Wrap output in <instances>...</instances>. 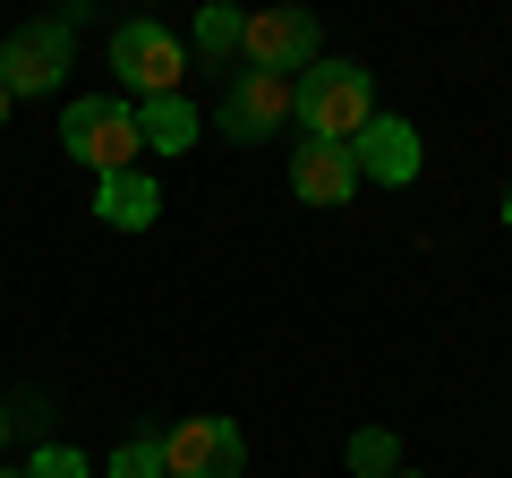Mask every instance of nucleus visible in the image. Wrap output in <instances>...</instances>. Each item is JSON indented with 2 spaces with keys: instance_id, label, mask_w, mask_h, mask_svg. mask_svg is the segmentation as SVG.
I'll return each instance as SVG.
<instances>
[{
  "instance_id": "1",
  "label": "nucleus",
  "mask_w": 512,
  "mask_h": 478,
  "mask_svg": "<svg viewBox=\"0 0 512 478\" xmlns=\"http://www.w3.org/2000/svg\"><path fill=\"white\" fill-rule=\"evenodd\" d=\"M291 120L325 146H350V137L376 120V77L359 60H316L308 77H291Z\"/></svg>"
},
{
  "instance_id": "2",
  "label": "nucleus",
  "mask_w": 512,
  "mask_h": 478,
  "mask_svg": "<svg viewBox=\"0 0 512 478\" xmlns=\"http://www.w3.org/2000/svg\"><path fill=\"white\" fill-rule=\"evenodd\" d=\"M60 146H69V163H86L94 180L137 171V154H146V137H137V103H120V94H86V103H69V111H60Z\"/></svg>"
},
{
  "instance_id": "3",
  "label": "nucleus",
  "mask_w": 512,
  "mask_h": 478,
  "mask_svg": "<svg viewBox=\"0 0 512 478\" xmlns=\"http://www.w3.org/2000/svg\"><path fill=\"white\" fill-rule=\"evenodd\" d=\"M111 69H120V86L146 103V94H180V77H188V43L171 35V26H154V18H128L120 35H111Z\"/></svg>"
},
{
  "instance_id": "4",
  "label": "nucleus",
  "mask_w": 512,
  "mask_h": 478,
  "mask_svg": "<svg viewBox=\"0 0 512 478\" xmlns=\"http://www.w3.org/2000/svg\"><path fill=\"white\" fill-rule=\"evenodd\" d=\"M239 60L248 69H265V77H308L316 69V18L308 9H248L239 18Z\"/></svg>"
},
{
  "instance_id": "5",
  "label": "nucleus",
  "mask_w": 512,
  "mask_h": 478,
  "mask_svg": "<svg viewBox=\"0 0 512 478\" xmlns=\"http://www.w3.org/2000/svg\"><path fill=\"white\" fill-rule=\"evenodd\" d=\"M214 120H222V137H231V146H265V137H282V129H291V77L239 69L231 86H222Z\"/></svg>"
},
{
  "instance_id": "6",
  "label": "nucleus",
  "mask_w": 512,
  "mask_h": 478,
  "mask_svg": "<svg viewBox=\"0 0 512 478\" xmlns=\"http://www.w3.org/2000/svg\"><path fill=\"white\" fill-rule=\"evenodd\" d=\"M60 77H69V18L18 26V35L0 43V86H9V103H26V94H52Z\"/></svg>"
},
{
  "instance_id": "7",
  "label": "nucleus",
  "mask_w": 512,
  "mask_h": 478,
  "mask_svg": "<svg viewBox=\"0 0 512 478\" xmlns=\"http://www.w3.org/2000/svg\"><path fill=\"white\" fill-rule=\"evenodd\" d=\"M248 470V436L231 419H180L163 436V478H239Z\"/></svg>"
},
{
  "instance_id": "8",
  "label": "nucleus",
  "mask_w": 512,
  "mask_h": 478,
  "mask_svg": "<svg viewBox=\"0 0 512 478\" xmlns=\"http://www.w3.org/2000/svg\"><path fill=\"white\" fill-rule=\"evenodd\" d=\"M419 129H410L402 111H376L359 137H350V163H359V180H376V188H410L419 180Z\"/></svg>"
},
{
  "instance_id": "9",
  "label": "nucleus",
  "mask_w": 512,
  "mask_h": 478,
  "mask_svg": "<svg viewBox=\"0 0 512 478\" xmlns=\"http://www.w3.org/2000/svg\"><path fill=\"white\" fill-rule=\"evenodd\" d=\"M291 188L308 205H350V197H359V163H350V146L299 137V146H291Z\"/></svg>"
},
{
  "instance_id": "10",
  "label": "nucleus",
  "mask_w": 512,
  "mask_h": 478,
  "mask_svg": "<svg viewBox=\"0 0 512 478\" xmlns=\"http://www.w3.org/2000/svg\"><path fill=\"white\" fill-rule=\"evenodd\" d=\"M94 214H103L111 231H154V214H163V188H154L146 171H111V180H94Z\"/></svg>"
},
{
  "instance_id": "11",
  "label": "nucleus",
  "mask_w": 512,
  "mask_h": 478,
  "mask_svg": "<svg viewBox=\"0 0 512 478\" xmlns=\"http://www.w3.org/2000/svg\"><path fill=\"white\" fill-rule=\"evenodd\" d=\"M197 103H188V94H146V103H137V137H146L154 154H188L197 146Z\"/></svg>"
},
{
  "instance_id": "12",
  "label": "nucleus",
  "mask_w": 512,
  "mask_h": 478,
  "mask_svg": "<svg viewBox=\"0 0 512 478\" xmlns=\"http://www.w3.org/2000/svg\"><path fill=\"white\" fill-rule=\"evenodd\" d=\"M239 18H248V9H222V0H214V9H197L188 43H197V60H205V69H222V60L239 52Z\"/></svg>"
},
{
  "instance_id": "13",
  "label": "nucleus",
  "mask_w": 512,
  "mask_h": 478,
  "mask_svg": "<svg viewBox=\"0 0 512 478\" xmlns=\"http://www.w3.org/2000/svg\"><path fill=\"white\" fill-rule=\"evenodd\" d=\"M342 461H350L359 478H393V470H402V444L384 436V427H359V436L342 444Z\"/></svg>"
},
{
  "instance_id": "14",
  "label": "nucleus",
  "mask_w": 512,
  "mask_h": 478,
  "mask_svg": "<svg viewBox=\"0 0 512 478\" xmlns=\"http://www.w3.org/2000/svg\"><path fill=\"white\" fill-rule=\"evenodd\" d=\"M103 478H163V444H154V436H128L120 453L103 461Z\"/></svg>"
},
{
  "instance_id": "15",
  "label": "nucleus",
  "mask_w": 512,
  "mask_h": 478,
  "mask_svg": "<svg viewBox=\"0 0 512 478\" xmlns=\"http://www.w3.org/2000/svg\"><path fill=\"white\" fill-rule=\"evenodd\" d=\"M26 478H86V461H77L69 444H43V453L26 461Z\"/></svg>"
},
{
  "instance_id": "16",
  "label": "nucleus",
  "mask_w": 512,
  "mask_h": 478,
  "mask_svg": "<svg viewBox=\"0 0 512 478\" xmlns=\"http://www.w3.org/2000/svg\"><path fill=\"white\" fill-rule=\"evenodd\" d=\"M9 436H18V410H9V402H0V453H9Z\"/></svg>"
},
{
  "instance_id": "17",
  "label": "nucleus",
  "mask_w": 512,
  "mask_h": 478,
  "mask_svg": "<svg viewBox=\"0 0 512 478\" xmlns=\"http://www.w3.org/2000/svg\"><path fill=\"white\" fill-rule=\"evenodd\" d=\"M0 120H9V86H0Z\"/></svg>"
},
{
  "instance_id": "18",
  "label": "nucleus",
  "mask_w": 512,
  "mask_h": 478,
  "mask_svg": "<svg viewBox=\"0 0 512 478\" xmlns=\"http://www.w3.org/2000/svg\"><path fill=\"white\" fill-rule=\"evenodd\" d=\"M504 222H512V188H504Z\"/></svg>"
},
{
  "instance_id": "19",
  "label": "nucleus",
  "mask_w": 512,
  "mask_h": 478,
  "mask_svg": "<svg viewBox=\"0 0 512 478\" xmlns=\"http://www.w3.org/2000/svg\"><path fill=\"white\" fill-rule=\"evenodd\" d=\"M393 478H419V470H393Z\"/></svg>"
},
{
  "instance_id": "20",
  "label": "nucleus",
  "mask_w": 512,
  "mask_h": 478,
  "mask_svg": "<svg viewBox=\"0 0 512 478\" xmlns=\"http://www.w3.org/2000/svg\"><path fill=\"white\" fill-rule=\"evenodd\" d=\"M0 478H26V470H0Z\"/></svg>"
}]
</instances>
